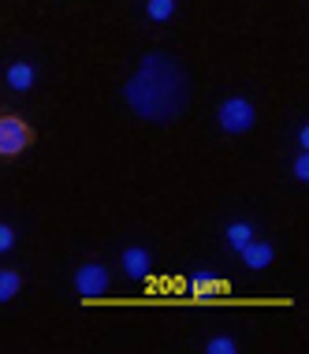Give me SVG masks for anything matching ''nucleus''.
<instances>
[{"mask_svg":"<svg viewBox=\"0 0 309 354\" xmlns=\"http://www.w3.org/2000/svg\"><path fill=\"white\" fill-rule=\"evenodd\" d=\"M19 291H23V276L15 269H0V302H12Z\"/></svg>","mask_w":309,"mask_h":354,"instance_id":"8","label":"nucleus"},{"mask_svg":"<svg viewBox=\"0 0 309 354\" xmlns=\"http://www.w3.org/2000/svg\"><path fill=\"white\" fill-rule=\"evenodd\" d=\"M8 86L19 90V93L30 90V86H34V64H23V60L12 64V68H8Z\"/></svg>","mask_w":309,"mask_h":354,"instance_id":"7","label":"nucleus"},{"mask_svg":"<svg viewBox=\"0 0 309 354\" xmlns=\"http://www.w3.org/2000/svg\"><path fill=\"white\" fill-rule=\"evenodd\" d=\"M216 120H220V127H224L227 135H246V131L257 123V112L246 97H227L224 104H220Z\"/></svg>","mask_w":309,"mask_h":354,"instance_id":"3","label":"nucleus"},{"mask_svg":"<svg viewBox=\"0 0 309 354\" xmlns=\"http://www.w3.org/2000/svg\"><path fill=\"white\" fill-rule=\"evenodd\" d=\"M294 176L302 179V183H306V179H309V153H306V149L298 153V160H294Z\"/></svg>","mask_w":309,"mask_h":354,"instance_id":"13","label":"nucleus"},{"mask_svg":"<svg viewBox=\"0 0 309 354\" xmlns=\"http://www.w3.org/2000/svg\"><path fill=\"white\" fill-rule=\"evenodd\" d=\"M34 146V127L23 116L0 112V160H12Z\"/></svg>","mask_w":309,"mask_h":354,"instance_id":"2","label":"nucleus"},{"mask_svg":"<svg viewBox=\"0 0 309 354\" xmlns=\"http://www.w3.org/2000/svg\"><path fill=\"white\" fill-rule=\"evenodd\" d=\"M250 239H254V227H250V224H231L227 227V243L235 246V250H243Z\"/></svg>","mask_w":309,"mask_h":354,"instance_id":"10","label":"nucleus"},{"mask_svg":"<svg viewBox=\"0 0 309 354\" xmlns=\"http://www.w3.org/2000/svg\"><path fill=\"white\" fill-rule=\"evenodd\" d=\"M146 15L153 23H168L176 15V0H146Z\"/></svg>","mask_w":309,"mask_h":354,"instance_id":"9","label":"nucleus"},{"mask_svg":"<svg viewBox=\"0 0 309 354\" xmlns=\"http://www.w3.org/2000/svg\"><path fill=\"white\" fill-rule=\"evenodd\" d=\"M75 291H79V299H101L109 291V269L104 265H82L75 272Z\"/></svg>","mask_w":309,"mask_h":354,"instance_id":"4","label":"nucleus"},{"mask_svg":"<svg viewBox=\"0 0 309 354\" xmlns=\"http://www.w3.org/2000/svg\"><path fill=\"white\" fill-rule=\"evenodd\" d=\"M209 354H235V339H227V336L209 339Z\"/></svg>","mask_w":309,"mask_h":354,"instance_id":"11","label":"nucleus"},{"mask_svg":"<svg viewBox=\"0 0 309 354\" xmlns=\"http://www.w3.org/2000/svg\"><path fill=\"white\" fill-rule=\"evenodd\" d=\"M187 97H190L187 75L164 53H149L142 60V68L134 71V79L127 82V104L142 120L153 123H171L176 116H182Z\"/></svg>","mask_w":309,"mask_h":354,"instance_id":"1","label":"nucleus"},{"mask_svg":"<svg viewBox=\"0 0 309 354\" xmlns=\"http://www.w3.org/2000/svg\"><path fill=\"white\" fill-rule=\"evenodd\" d=\"M12 246H15V232L8 224H0V254H8Z\"/></svg>","mask_w":309,"mask_h":354,"instance_id":"12","label":"nucleus"},{"mask_svg":"<svg viewBox=\"0 0 309 354\" xmlns=\"http://www.w3.org/2000/svg\"><path fill=\"white\" fill-rule=\"evenodd\" d=\"M238 254H243L246 269H254V272H257V269H268V265H272V246H268V243H254V239H250V243H246Z\"/></svg>","mask_w":309,"mask_h":354,"instance_id":"6","label":"nucleus"},{"mask_svg":"<svg viewBox=\"0 0 309 354\" xmlns=\"http://www.w3.org/2000/svg\"><path fill=\"white\" fill-rule=\"evenodd\" d=\"M123 272L131 276V280H146L153 272V257L149 250H142V246H131V250H123Z\"/></svg>","mask_w":309,"mask_h":354,"instance_id":"5","label":"nucleus"},{"mask_svg":"<svg viewBox=\"0 0 309 354\" xmlns=\"http://www.w3.org/2000/svg\"><path fill=\"white\" fill-rule=\"evenodd\" d=\"M224 283H216V280H194V291H220Z\"/></svg>","mask_w":309,"mask_h":354,"instance_id":"14","label":"nucleus"}]
</instances>
